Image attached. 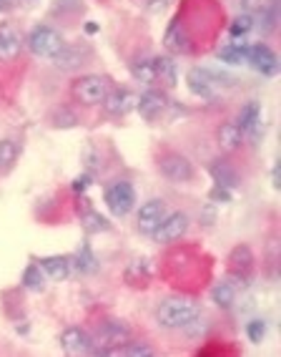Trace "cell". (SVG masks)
<instances>
[{"instance_id":"obj_1","label":"cell","mask_w":281,"mask_h":357,"mask_svg":"<svg viewBox=\"0 0 281 357\" xmlns=\"http://www.w3.org/2000/svg\"><path fill=\"white\" fill-rule=\"evenodd\" d=\"M198 314V305L188 297H168L156 307V322L166 330H186Z\"/></svg>"},{"instance_id":"obj_2","label":"cell","mask_w":281,"mask_h":357,"mask_svg":"<svg viewBox=\"0 0 281 357\" xmlns=\"http://www.w3.org/2000/svg\"><path fill=\"white\" fill-rule=\"evenodd\" d=\"M63 36H61V31L53 26H45V23H40V26H35L31 33H28V48H31V53L35 58H48V61H56L58 53L63 51Z\"/></svg>"},{"instance_id":"obj_3","label":"cell","mask_w":281,"mask_h":357,"mask_svg":"<svg viewBox=\"0 0 281 357\" xmlns=\"http://www.w3.org/2000/svg\"><path fill=\"white\" fill-rule=\"evenodd\" d=\"M109 78L103 76H81L70 83V96L81 106H98L109 96Z\"/></svg>"},{"instance_id":"obj_4","label":"cell","mask_w":281,"mask_h":357,"mask_svg":"<svg viewBox=\"0 0 281 357\" xmlns=\"http://www.w3.org/2000/svg\"><path fill=\"white\" fill-rule=\"evenodd\" d=\"M156 166H159L161 176L166 181H173V184H184V181H191L193 178V164L186 159L181 151H163L159 153L156 159Z\"/></svg>"},{"instance_id":"obj_5","label":"cell","mask_w":281,"mask_h":357,"mask_svg":"<svg viewBox=\"0 0 281 357\" xmlns=\"http://www.w3.org/2000/svg\"><path fill=\"white\" fill-rule=\"evenodd\" d=\"M90 340H96V347L118 350V347H126V344L131 342V330H128V325L121 322V319L109 317L96 327V332H93Z\"/></svg>"},{"instance_id":"obj_6","label":"cell","mask_w":281,"mask_h":357,"mask_svg":"<svg viewBox=\"0 0 281 357\" xmlns=\"http://www.w3.org/2000/svg\"><path fill=\"white\" fill-rule=\"evenodd\" d=\"M103 199H106V206L111 209L113 217H126L136 204V189L131 181L118 178V181H113V184L106 189V197Z\"/></svg>"},{"instance_id":"obj_7","label":"cell","mask_w":281,"mask_h":357,"mask_svg":"<svg viewBox=\"0 0 281 357\" xmlns=\"http://www.w3.org/2000/svg\"><path fill=\"white\" fill-rule=\"evenodd\" d=\"M186 231H188V214L173 211V214H166V219L159 224V229L154 231V239L159 244H173L179 242L181 236H186Z\"/></svg>"},{"instance_id":"obj_8","label":"cell","mask_w":281,"mask_h":357,"mask_svg":"<svg viewBox=\"0 0 281 357\" xmlns=\"http://www.w3.org/2000/svg\"><path fill=\"white\" fill-rule=\"evenodd\" d=\"M166 214H168V209L163 199H151V202H146V204L138 209V217H136L138 231L154 236V231L159 229V224L166 219Z\"/></svg>"},{"instance_id":"obj_9","label":"cell","mask_w":281,"mask_h":357,"mask_svg":"<svg viewBox=\"0 0 281 357\" xmlns=\"http://www.w3.org/2000/svg\"><path fill=\"white\" fill-rule=\"evenodd\" d=\"M23 51V36L15 23H0V63H10Z\"/></svg>"},{"instance_id":"obj_10","label":"cell","mask_w":281,"mask_h":357,"mask_svg":"<svg viewBox=\"0 0 281 357\" xmlns=\"http://www.w3.org/2000/svg\"><path fill=\"white\" fill-rule=\"evenodd\" d=\"M166 109H168V96L159 89L143 91V93L138 96V101H136V111H138L143 119H148V121L159 119Z\"/></svg>"},{"instance_id":"obj_11","label":"cell","mask_w":281,"mask_h":357,"mask_svg":"<svg viewBox=\"0 0 281 357\" xmlns=\"http://www.w3.org/2000/svg\"><path fill=\"white\" fill-rule=\"evenodd\" d=\"M246 61L254 66V70H259V73H262V76H266V78L276 76V70H279V58H276V53L271 51L266 43L251 45Z\"/></svg>"},{"instance_id":"obj_12","label":"cell","mask_w":281,"mask_h":357,"mask_svg":"<svg viewBox=\"0 0 281 357\" xmlns=\"http://www.w3.org/2000/svg\"><path fill=\"white\" fill-rule=\"evenodd\" d=\"M61 344L68 357H86L93 347V340L86 330L81 327H68V330L61 332Z\"/></svg>"},{"instance_id":"obj_13","label":"cell","mask_w":281,"mask_h":357,"mask_svg":"<svg viewBox=\"0 0 281 357\" xmlns=\"http://www.w3.org/2000/svg\"><path fill=\"white\" fill-rule=\"evenodd\" d=\"M186 83L191 89L193 96H201L206 101L216 98V76L211 70H201V68H191L188 76H186Z\"/></svg>"},{"instance_id":"obj_14","label":"cell","mask_w":281,"mask_h":357,"mask_svg":"<svg viewBox=\"0 0 281 357\" xmlns=\"http://www.w3.org/2000/svg\"><path fill=\"white\" fill-rule=\"evenodd\" d=\"M136 101H138V96H136L134 91L121 86V89L109 91V96H106L103 106H106V111H109L111 116H126L136 109Z\"/></svg>"},{"instance_id":"obj_15","label":"cell","mask_w":281,"mask_h":357,"mask_svg":"<svg viewBox=\"0 0 281 357\" xmlns=\"http://www.w3.org/2000/svg\"><path fill=\"white\" fill-rule=\"evenodd\" d=\"M236 126L241 128L243 139L249 136V139H259V128H262V106L256 101H249L239 111V121Z\"/></svg>"},{"instance_id":"obj_16","label":"cell","mask_w":281,"mask_h":357,"mask_svg":"<svg viewBox=\"0 0 281 357\" xmlns=\"http://www.w3.org/2000/svg\"><path fill=\"white\" fill-rule=\"evenodd\" d=\"M90 61V51L86 48V45H63V51L58 53L56 58V66L58 68H63V70H78L81 66H86Z\"/></svg>"},{"instance_id":"obj_17","label":"cell","mask_w":281,"mask_h":357,"mask_svg":"<svg viewBox=\"0 0 281 357\" xmlns=\"http://www.w3.org/2000/svg\"><path fill=\"white\" fill-rule=\"evenodd\" d=\"M229 272L236 277H249L251 272H254V252H251L246 244H239V247L231 249Z\"/></svg>"},{"instance_id":"obj_18","label":"cell","mask_w":281,"mask_h":357,"mask_svg":"<svg viewBox=\"0 0 281 357\" xmlns=\"http://www.w3.org/2000/svg\"><path fill=\"white\" fill-rule=\"evenodd\" d=\"M148 282H151V261L146 257H136V259L128 261L126 267V284L134 289L146 287Z\"/></svg>"},{"instance_id":"obj_19","label":"cell","mask_w":281,"mask_h":357,"mask_svg":"<svg viewBox=\"0 0 281 357\" xmlns=\"http://www.w3.org/2000/svg\"><path fill=\"white\" fill-rule=\"evenodd\" d=\"M216 141H218V146L224 149V151H236V149L241 146L246 139H243L241 128L236 126V121H226V123H221V126H218Z\"/></svg>"},{"instance_id":"obj_20","label":"cell","mask_w":281,"mask_h":357,"mask_svg":"<svg viewBox=\"0 0 281 357\" xmlns=\"http://www.w3.org/2000/svg\"><path fill=\"white\" fill-rule=\"evenodd\" d=\"M163 45H166V51L171 53H188L191 51V40H188V36H186L184 26H181L179 20L176 23H171L166 31V38H163Z\"/></svg>"},{"instance_id":"obj_21","label":"cell","mask_w":281,"mask_h":357,"mask_svg":"<svg viewBox=\"0 0 281 357\" xmlns=\"http://www.w3.org/2000/svg\"><path fill=\"white\" fill-rule=\"evenodd\" d=\"M38 267L43 269L45 277H51V280H65L70 277L73 272V261L68 257H48V259H40Z\"/></svg>"},{"instance_id":"obj_22","label":"cell","mask_w":281,"mask_h":357,"mask_svg":"<svg viewBox=\"0 0 281 357\" xmlns=\"http://www.w3.org/2000/svg\"><path fill=\"white\" fill-rule=\"evenodd\" d=\"M131 73H134L136 81H140L143 86H151V89L159 83V78H156V61L148 56L136 58L134 63H131Z\"/></svg>"},{"instance_id":"obj_23","label":"cell","mask_w":281,"mask_h":357,"mask_svg":"<svg viewBox=\"0 0 281 357\" xmlns=\"http://www.w3.org/2000/svg\"><path fill=\"white\" fill-rule=\"evenodd\" d=\"M211 176H214L216 186H224V189H231V186L239 184V172L226 159H218L211 164Z\"/></svg>"},{"instance_id":"obj_24","label":"cell","mask_w":281,"mask_h":357,"mask_svg":"<svg viewBox=\"0 0 281 357\" xmlns=\"http://www.w3.org/2000/svg\"><path fill=\"white\" fill-rule=\"evenodd\" d=\"M156 78H159V83H163V86H176L179 83V66H176V61H173L171 56H156Z\"/></svg>"},{"instance_id":"obj_25","label":"cell","mask_w":281,"mask_h":357,"mask_svg":"<svg viewBox=\"0 0 281 357\" xmlns=\"http://www.w3.org/2000/svg\"><path fill=\"white\" fill-rule=\"evenodd\" d=\"M20 156V149L13 139H3L0 141V172H8V169H13V164L18 161Z\"/></svg>"},{"instance_id":"obj_26","label":"cell","mask_w":281,"mask_h":357,"mask_svg":"<svg viewBox=\"0 0 281 357\" xmlns=\"http://www.w3.org/2000/svg\"><path fill=\"white\" fill-rule=\"evenodd\" d=\"M211 297H214V302H216L221 310H229V307L236 302V289L231 287L229 282H218L216 287H214V292H211Z\"/></svg>"},{"instance_id":"obj_27","label":"cell","mask_w":281,"mask_h":357,"mask_svg":"<svg viewBox=\"0 0 281 357\" xmlns=\"http://www.w3.org/2000/svg\"><path fill=\"white\" fill-rule=\"evenodd\" d=\"M246 56H249V48H239V45H224L221 51H218V61H224V63L231 66H239V63H246Z\"/></svg>"},{"instance_id":"obj_28","label":"cell","mask_w":281,"mask_h":357,"mask_svg":"<svg viewBox=\"0 0 281 357\" xmlns=\"http://www.w3.org/2000/svg\"><path fill=\"white\" fill-rule=\"evenodd\" d=\"M251 28H254V15L239 13L236 18H234V23H231V36H234V38H243Z\"/></svg>"},{"instance_id":"obj_29","label":"cell","mask_w":281,"mask_h":357,"mask_svg":"<svg viewBox=\"0 0 281 357\" xmlns=\"http://www.w3.org/2000/svg\"><path fill=\"white\" fill-rule=\"evenodd\" d=\"M43 282H45V275L38 264L26 267V272H23V284H26L28 289H43Z\"/></svg>"},{"instance_id":"obj_30","label":"cell","mask_w":281,"mask_h":357,"mask_svg":"<svg viewBox=\"0 0 281 357\" xmlns=\"http://www.w3.org/2000/svg\"><path fill=\"white\" fill-rule=\"evenodd\" d=\"M76 123H78L76 114L70 109H65V106L53 111V126L56 128H70V126H76Z\"/></svg>"},{"instance_id":"obj_31","label":"cell","mask_w":281,"mask_h":357,"mask_svg":"<svg viewBox=\"0 0 281 357\" xmlns=\"http://www.w3.org/2000/svg\"><path fill=\"white\" fill-rule=\"evenodd\" d=\"M123 357H156V350L148 342H128L123 347Z\"/></svg>"},{"instance_id":"obj_32","label":"cell","mask_w":281,"mask_h":357,"mask_svg":"<svg viewBox=\"0 0 281 357\" xmlns=\"http://www.w3.org/2000/svg\"><path fill=\"white\" fill-rule=\"evenodd\" d=\"M76 269L78 272H93V269H96V257H93V252H90L88 247H83L81 252H78Z\"/></svg>"},{"instance_id":"obj_33","label":"cell","mask_w":281,"mask_h":357,"mask_svg":"<svg viewBox=\"0 0 281 357\" xmlns=\"http://www.w3.org/2000/svg\"><path fill=\"white\" fill-rule=\"evenodd\" d=\"M138 3L148 15H161V13H166L168 8H171L173 0H138Z\"/></svg>"},{"instance_id":"obj_34","label":"cell","mask_w":281,"mask_h":357,"mask_svg":"<svg viewBox=\"0 0 281 357\" xmlns=\"http://www.w3.org/2000/svg\"><path fill=\"white\" fill-rule=\"evenodd\" d=\"M246 335H249L251 342H262L264 335H266V325H264L262 319H254V322H249V327H246Z\"/></svg>"},{"instance_id":"obj_35","label":"cell","mask_w":281,"mask_h":357,"mask_svg":"<svg viewBox=\"0 0 281 357\" xmlns=\"http://www.w3.org/2000/svg\"><path fill=\"white\" fill-rule=\"evenodd\" d=\"M234 6L239 8V13H254L256 8H262V0H231Z\"/></svg>"},{"instance_id":"obj_36","label":"cell","mask_w":281,"mask_h":357,"mask_svg":"<svg viewBox=\"0 0 281 357\" xmlns=\"http://www.w3.org/2000/svg\"><path fill=\"white\" fill-rule=\"evenodd\" d=\"M211 199H214V202H231V192L229 189H224V186H214Z\"/></svg>"},{"instance_id":"obj_37","label":"cell","mask_w":281,"mask_h":357,"mask_svg":"<svg viewBox=\"0 0 281 357\" xmlns=\"http://www.w3.org/2000/svg\"><path fill=\"white\" fill-rule=\"evenodd\" d=\"M86 357H118L115 350H106V347H90V352Z\"/></svg>"},{"instance_id":"obj_38","label":"cell","mask_w":281,"mask_h":357,"mask_svg":"<svg viewBox=\"0 0 281 357\" xmlns=\"http://www.w3.org/2000/svg\"><path fill=\"white\" fill-rule=\"evenodd\" d=\"M6 3H10V0H0V6H6Z\"/></svg>"}]
</instances>
